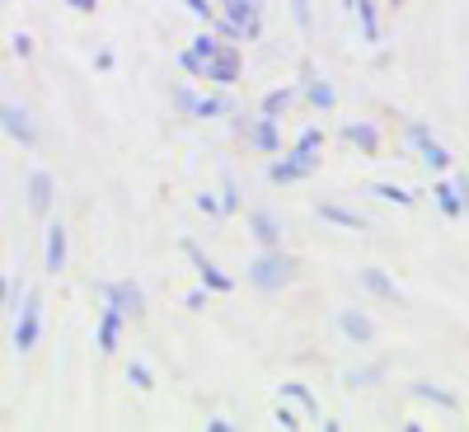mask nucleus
Instances as JSON below:
<instances>
[{"instance_id": "f257e3e1", "label": "nucleus", "mask_w": 469, "mask_h": 432, "mask_svg": "<svg viewBox=\"0 0 469 432\" xmlns=\"http://www.w3.org/2000/svg\"><path fill=\"white\" fill-rule=\"evenodd\" d=\"M320 146H324V132L320 127H306V132H300V141L291 146L287 156L267 164V179H273V184H296V179H310L314 164H320Z\"/></svg>"}, {"instance_id": "f03ea898", "label": "nucleus", "mask_w": 469, "mask_h": 432, "mask_svg": "<svg viewBox=\"0 0 469 432\" xmlns=\"http://www.w3.org/2000/svg\"><path fill=\"white\" fill-rule=\"evenodd\" d=\"M296 273H300V263L282 254V244H273L267 254H258V259L244 268V277L254 282L258 292H282V287H287V282H291Z\"/></svg>"}, {"instance_id": "7ed1b4c3", "label": "nucleus", "mask_w": 469, "mask_h": 432, "mask_svg": "<svg viewBox=\"0 0 469 432\" xmlns=\"http://www.w3.org/2000/svg\"><path fill=\"white\" fill-rule=\"evenodd\" d=\"M43 339V292H24V301H20V315H14V334L10 343L20 348V353H33Z\"/></svg>"}, {"instance_id": "20e7f679", "label": "nucleus", "mask_w": 469, "mask_h": 432, "mask_svg": "<svg viewBox=\"0 0 469 432\" xmlns=\"http://www.w3.org/2000/svg\"><path fill=\"white\" fill-rule=\"evenodd\" d=\"M226 20L216 24L221 38H258L263 33V20H258V0H221Z\"/></svg>"}, {"instance_id": "39448f33", "label": "nucleus", "mask_w": 469, "mask_h": 432, "mask_svg": "<svg viewBox=\"0 0 469 432\" xmlns=\"http://www.w3.org/2000/svg\"><path fill=\"white\" fill-rule=\"evenodd\" d=\"M409 146H413L417 156H423L427 170H437V174H441V170H450V151H446V146H441L437 137H432V127H427V123H417V118L409 123Z\"/></svg>"}, {"instance_id": "423d86ee", "label": "nucleus", "mask_w": 469, "mask_h": 432, "mask_svg": "<svg viewBox=\"0 0 469 432\" xmlns=\"http://www.w3.org/2000/svg\"><path fill=\"white\" fill-rule=\"evenodd\" d=\"M240 123V137L254 146V151H263V156H277L282 151V127H277V118H234Z\"/></svg>"}, {"instance_id": "0eeeda50", "label": "nucleus", "mask_w": 469, "mask_h": 432, "mask_svg": "<svg viewBox=\"0 0 469 432\" xmlns=\"http://www.w3.org/2000/svg\"><path fill=\"white\" fill-rule=\"evenodd\" d=\"M244 57H240V47H234L230 38L221 43V47H216V57H207V80H216V85H234V80H240L244 76V66H240Z\"/></svg>"}, {"instance_id": "6e6552de", "label": "nucleus", "mask_w": 469, "mask_h": 432, "mask_svg": "<svg viewBox=\"0 0 469 432\" xmlns=\"http://www.w3.org/2000/svg\"><path fill=\"white\" fill-rule=\"evenodd\" d=\"M104 301L113 310H123L127 320H146V292L137 287V282H108L104 287Z\"/></svg>"}, {"instance_id": "1a4fd4ad", "label": "nucleus", "mask_w": 469, "mask_h": 432, "mask_svg": "<svg viewBox=\"0 0 469 432\" xmlns=\"http://www.w3.org/2000/svg\"><path fill=\"white\" fill-rule=\"evenodd\" d=\"M0 127H5V137L10 141H20V146H38V123L28 118V108L20 104H0Z\"/></svg>"}, {"instance_id": "9d476101", "label": "nucleus", "mask_w": 469, "mask_h": 432, "mask_svg": "<svg viewBox=\"0 0 469 432\" xmlns=\"http://www.w3.org/2000/svg\"><path fill=\"white\" fill-rule=\"evenodd\" d=\"M183 254H188V263L197 268V277L207 282V292H230V287H234V282H230V273H221V268H216V263L203 254V244H197V240H183Z\"/></svg>"}, {"instance_id": "9b49d317", "label": "nucleus", "mask_w": 469, "mask_h": 432, "mask_svg": "<svg viewBox=\"0 0 469 432\" xmlns=\"http://www.w3.org/2000/svg\"><path fill=\"white\" fill-rule=\"evenodd\" d=\"M357 282H362V287L371 292V296H380V301H394V306H404V292H399V287H394V277L385 273V268H376V263H366V268L357 273Z\"/></svg>"}, {"instance_id": "f8f14e48", "label": "nucleus", "mask_w": 469, "mask_h": 432, "mask_svg": "<svg viewBox=\"0 0 469 432\" xmlns=\"http://www.w3.org/2000/svg\"><path fill=\"white\" fill-rule=\"evenodd\" d=\"M409 395H413V400L437 404V409H446V413H456V409H460V395H456V390H446V386H432V380H413Z\"/></svg>"}, {"instance_id": "ddd939ff", "label": "nucleus", "mask_w": 469, "mask_h": 432, "mask_svg": "<svg viewBox=\"0 0 469 432\" xmlns=\"http://www.w3.org/2000/svg\"><path fill=\"white\" fill-rule=\"evenodd\" d=\"M123 324H127V315L104 306V320H99V353H117V343H123Z\"/></svg>"}, {"instance_id": "4468645a", "label": "nucleus", "mask_w": 469, "mask_h": 432, "mask_svg": "<svg viewBox=\"0 0 469 432\" xmlns=\"http://www.w3.org/2000/svg\"><path fill=\"white\" fill-rule=\"evenodd\" d=\"M343 141L357 146L362 156H380V132H376L371 123H347V127H343Z\"/></svg>"}, {"instance_id": "2eb2a0df", "label": "nucleus", "mask_w": 469, "mask_h": 432, "mask_svg": "<svg viewBox=\"0 0 469 432\" xmlns=\"http://www.w3.org/2000/svg\"><path fill=\"white\" fill-rule=\"evenodd\" d=\"M338 329H343L347 339H357V343H371V339H376V324L366 320L362 310H352V306H347V310H338Z\"/></svg>"}, {"instance_id": "dca6fc26", "label": "nucleus", "mask_w": 469, "mask_h": 432, "mask_svg": "<svg viewBox=\"0 0 469 432\" xmlns=\"http://www.w3.org/2000/svg\"><path fill=\"white\" fill-rule=\"evenodd\" d=\"M28 207H33V216H52V174L28 179Z\"/></svg>"}, {"instance_id": "f3484780", "label": "nucleus", "mask_w": 469, "mask_h": 432, "mask_svg": "<svg viewBox=\"0 0 469 432\" xmlns=\"http://www.w3.org/2000/svg\"><path fill=\"white\" fill-rule=\"evenodd\" d=\"M47 273H61L66 268V226L61 221H47Z\"/></svg>"}, {"instance_id": "a211bd4d", "label": "nucleus", "mask_w": 469, "mask_h": 432, "mask_svg": "<svg viewBox=\"0 0 469 432\" xmlns=\"http://www.w3.org/2000/svg\"><path fill=\"white\" fill-rule=\"evenodd\" d=\"M314 212H320L329 226H343V230H371V226H366V216L347 212V207H338V203H314Z\"/></svg>"}, {"instance_id": "6ab92c4d", "label": "nucleus", "mask_w": 469, "mask_h": 432, "mask_svg": "<svg viewBox=\"0 0 469 432\" xmlns=\"http://www.w3.org/2000/svg\"><path fill=\"white\" fill-rule=\"evenodd\" d=\"M282 400H296L300 409H306V419H320V400H314V390L306 386V380H282Z\"/></svg>"}, {"instance_id": "aec40b11", "label": "nucleus", "mask_w": 469, "mask_h": 432, "mask_svg": "<svg viewBox=\"0 0 469 432\" xmlns=\"http://www.w3.org/2000/svg\"><path fill=\"white\" fill-rule=\"evenodd\" d=\"M249 230H254V240H258L263 249L282 244V226L273 221V212H249Z\"/></svg>"}, {"instance_id": "412c9836", "label": "nucleus", "mask_w": 469, "mask_h": 432, "mask_svg": "<svg viewBox=\"0 0 469 432\" xmlns=\"http://www.w3.org/2000/svg\"><path fill=\"white\" fill-rule=\"evenodd\" d=\"M291 104H296V85H282V90H267V94H263L258 113H263V118H282Z\"/></svg>"}, {"instance_id": "4be33fe9", "label": "nucleus", "mask_w": 469, "mask_h": 432, "mask_svg": "<svg viewBox=\"0 0 469 432\" xmlns=\"http://www.w3.org/2000/svg\"><path fill=\"white\" fill-rule=\"evenodd\" d=\"M380 380H385L380 362H366V367H357V372H343V386L347 390H371V386H380Z\"/></svg>"}, {"instance_id": "5701e85b", "label": "nucleus", "mask_w": 469, "mask_h": 432, "mask_svg": "<svg viewBox=\"0 0 469 432\" xmlns=\"http://www.w3.org/2000/svg\"><path fill=\"white\" fill-rule=\"evenodd\" d=\"M188 118H230V99L226 94H197Z\"/></svg>"}, {"instance_id": "b1692460", "label": "nucleus", "mask_w": 469, "mask_h": 432, "mask_svg": "<svg viewBox=\"0 0 469 432\" xmlns=\"http://www.w3.org/2000/svg\"><path fill=\"white\" fill-rule=\"evenodd\" d=\"M300 76H306V99H310V108H333V99H338V94H333L329 80H314V76H310V66H306Z\"/></svg>"}, {"instance_id": "393cba45", "label": "nucleus", "mask_w": 469, "mask_h": 432, "mask_svg": "<svg viewBox=\"0 0 469 432\" xmlns=\"http://www.w3.org/2000/svg\"><path fill=\"white\" fill-rule=\"evenodd\" d=\"M352 10H357V20H362V38L366 43H380V20H376V5L371 0H347Z\"/></svg>"}, {"instance_id": "a878e982", "label": "nucleus", "mask_w": 469, "mask_h": 432, "mask_svg": "<svg viewBox=\"0 0 469 432\" xmlns=\"http://www.w3.org/2000/svg\"><path fill=\"white\" fill-rule=\"evenodd\" d=\"M432 197H437L441 216H450V221H456V216H465V212H460V193L450 188V179H437V184H432Z\"/></svg>"}, {"instance_id": "bb28decb", "label": "nucleus", "mask_w": 469, "mask_h": 432, "mask_svg": "<svg viewBox=\"0 0 469 432\" xmlns=\"http://www.w3.org/2000/svg\"><path fill=\"white\" fill-rule=\"evenodd\" d=\"M376 197H385V203H394V207H413V193L409 188H394V184H371Z\"/></svg>"}, {"instance_id": "cd10ccee", "label": "nucleus", "mask_w": 469, "mask_h": 432, "mask_svg": "<svg viewBox=\"0 0 469 432\" xmlns=\"http://www.w3.org/2000/svg\"><path fill=\"white\" fill-rule=\"evenodd\" d=\"M221 43H226L221 33H197V38H193L188 47H193V52H197V57L207 61V57H216V47H221Z\"/></svg>"}, {"instance_id": "c85d7f7f", "label": "nucleus", "mask_w": 469, "mask_h": 432, "mask_svg": "<svg viewBox=\"0 0 469 432\" xmlns=\"http://www.w3.org/2000/svg\"><path fill=\"white\" fill-rule=\"evenodd\" d=\"M127 380H131L137 390H155V376H150L146 362H131V367H127Z\"/></svg>"}, {"instance_id": "c756f323", "label": "nucleus", "mask_w": 469, "mask_h": 432, "mask_svg": "<svg viewBox=\"0 0 469 432\" xmlns=\"http://www.w3.org/2000/svg\"><path fill=\"white\" fill-rule=\"evenodd\" d=\"M221 212L226 216L240 212V184H234V179H226V188H221Z\"/></svg>"}, {"instance_id": "7c9ffc66", "label": "nucleus", "mask_w": 469, "mask_h": 432, "mask_svg": "<svg viewBox=\"0 0 469 432\" xmlns=\"http://www.w3.org/2000/svg\"><path fill=\"white\" fill-rule=\"evenodd\" d=\"M179 66H183V71H188V76H203V71H207V61L197 57L193 47H183V52H179Z\"/></svg>"}, {"instance_id": "2f4dec72", "label": "nucleus", "mask_w": 469, "mask_h": 432, "mask_svg": "<svg viewBox=\"0 0 469 432\" xmlns=\"http://www.w3.org/2000/svg\"><path fill=\"white\" fill-rule=\"evenodd\" d=\"M170 94H174V108H179V113H193V104H197V94H193L188 85H174Z\"/></svg>"}, {"instance_id": "473e14b6", "label": "nucleus", "mask_w": 469, "mask_h": 432, "mask_svg": "<svg viewBox=\"0 0 469 432\" xmlns=\"http://www.w3.org/2000/svg\"><path fill=\"white\" fill-rule=\"evenodd\" d=\"M450 188L460 193V212L469 216V174H450Z\"/></svg>"}, {"instance_id": "72a5a7b5", "label": "nucleus", "mask_w": 469, "mask_h": 432, "mask_svg": "<svg viewBox=\"0 0 469 432\" xmlns=\"http://www.w3.org/2000/svg\"><path fill=\"white\" fill-rule=\"evenodd\" d=\"M197 212H207V216H226V212H221V197H216V193H197Z\"/></svg>"}, {"instance_id": "f704fd0d", "label": "nucleus", "mask_w": 469, "mask_h": 432, "mask_svg": "<svg viewBox=\"0 0 469 432\" xmlns=\"http://www.w3.org/2000/svg\"><path fill=\"white\" fill-rule=\"evenodd\" d=\"M183 5H188V10L197 14V20H207V24L216 20V5H211V0H183Z\"/></svg>"}, {"instance_id": "c9c22d12", "label": "nucleus", "mask_w": 469, "mask_h": 432, "mask_svg": "<svg viewBox=\"0 0 469 432\" xmlns=\"http://www.w3.org/2000/svg\"><path fill=\"white\" fill-rule=\"evenodd\" d=\"M291 14H296V24H300V28H310V24H314V14H310V0H291Z\"/></svg>"}, {"instance_id": "e433bc0d", "label": "nucleus", "mask_w": 469, "mask_h": 432, "mask_svg": "<svg viewBox=\"0 0 469 432\" xmlns=\"http://www.w3.org/2000/svg\"><path fill=\"white\" fill-rule=\"evenodd\" d=\"M273 419H277L282 428H300V413H291L287 404H277V413H273Z\"/></svg>"}, {"instance_id": "4c0bfd02", "label": "nucleus", "mask_w": 469, "mask_h": 432, "mask_svg": "<svg viewBox=\"0 0 469 432\" xmlns=\"http://www.w3.org/2000/svg\"><path fill=\"white\" fill-rule=\"evenodd\" d=\"M14 52H20V57H33V38H28V33H14Z\"/></svg>"}, {"instance_id": "58836bf2", "label": "nucleus", "mask_w": 469, "mask_h": 432, "mask_svg": "<svg viewBox=\"0 0 469 432\" xmlns=\"http://www.w3.org/2000/svg\"><path fill=\"white\" fill-rule=\"evenodd\" d=\"M94 71H113V52H108V47H99V52H94Z\"/></svg>"}, {"instance_id": "ea45409f", "label": "nucleus", "mask_w": 469, "mask_h": 432, "mask_svg": "<svg viewBox=\"0 0 469 432\" xmlns=\"http://www.w3.org/2000/svg\"><path fill=\"white\" fill-rule=\"evenodd\" d=\"M66 5L80 10V14H94V10H99V0H66Z\"/></svg>"}, {"instance_id": "a19ab883", "label": "nucleus", "mask_w": 469, "mask_h": 432, "mask_svg": "<svg viewBox=\"0 0 469 432\" xmlns=\"http://www.w3.org/2000/svg\"><path fill=\"white\" fill-rule=\"evenodd\" d=\"M10 292H14V287H10V282H5V277H0V310H5V306H10Z\"/></svg>"}, {"instance_id": "79ce46f5", "label": "nucleus", "mask_w": 469, "mask_h": 432, "mask_svg": "<svg viewBox=\"0 0 469 432\" xmlns=\"http://www.w3.org/2000/svg\"><path fill=\"white\" fill-rule=\"evenodd\" d=\"M394 5H399V0H394Z\"/></svg>"}]
</instances>
